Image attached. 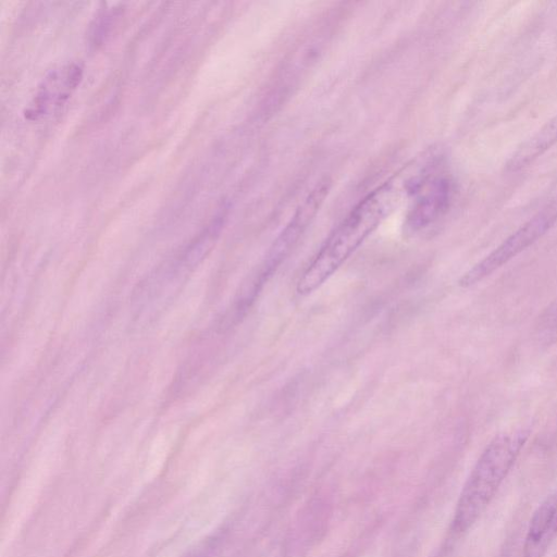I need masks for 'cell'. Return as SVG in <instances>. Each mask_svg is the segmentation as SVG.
<instances>
[{
  "mask_svg": "<svg viewBox=\"0 0 557 557\" xmlns=\"http://www.w3.org/2000/svg\"><path fill=\"white\" fill-rule=\"evenodd\" d=\"M435 163L434 157L421 156L361 199L304 269L296 283V293L308 296L335 274L404 199L414 194Z\"/></svg>",
  "mask_w": 557,
  "mask_h": 557,
  "instance_id": "cell-1",
  "label": "cell"
},
{
  "mask_svg": "<svg viewBox=\"0 0 557 557\" xmlns=\"http://www.w3.org/2000/svg\"><path fill=\"white\" fill-rule=\"evenodd\" d=\"M528 434L512 431L496 435L483 449L459 495L453 529L469 530L484 512L517 460Z\"/></svg>",
  "mask_w": 557,
  "mask_h": 557,
  "instance_id": "cell-2",
  "label": "cell"
},
{
  "mask_svg": "<svg viewBox=\"0 0 557 557\" xmlns=\"http://www.w3.org/2000/svg\"><path fill=\"white\" fill-rule=\"evenodd\" d=\"M329 191V183L323 182L305 198L285 227L274 239L263 262L253 275L251 282L243 292L242 298L251 305L267 282L281 264L287 259L298 242L314 219Z\"/></svg>",
  "mask_w": 557,
  "mask_h": 557,
  "instance_id": "cell-3",
  "label": "cell"
},
{
  "mask_svg": "<svg viewBox=\"0 0 557 557\" xmlns=\"http://www.w3.org/2000/svg\"><path fill=\"white\" fill-rule=\"evenodd\" d=\"M557 222V205L550 200L496 248L463 273L459 286L470 287L502 268L543 237Z\"/></svg>",
  "mask_w": 557,
  "mask_h": 557,
  "instance_id": "cell-4",
  "label": "cell"
},
{
  "mask_svg": "<svg viewBox=\"0 0 557 557\" xmlns=\"http://www.w3.org/2000/svg\"><path fill=\"white\" fill-rule=\"evenodd\" d=\"M414 200L408 210L405 226L419 232L437 221L449 208L453 197V182L436 165L423 177L416 189Z\"/></svg>",
  "mask_w": 557,
  "mask_h": 557,
  "instance_id": "cell-5",
  "label": "cell"
},
{
  "mask_svg": "<svg viewBox=\"0 0 557 557\" xmlns=\"http://www.w3.org/2000/svg\"><path fill=\"white\" fill-rule=\"evenodd\" d=\"M557 537V492L549 495L531 517L522 557H543Z\"/></svg>",
  "mask_w": 557,
  "mask_h": 557,
  "instance_id": "cell-6",
  "label": "cell"
},
{
  "mask_svg": "<svg viewBox=\"0 0 557 557\" xmlns=\"http://www.w3.org/2000/svg\"><path fill=\"white\" fill-rule=\"evenodd\" d=\"M557 144V114L547 121L527 140L529 150L541 157Z\"/></svg>",
  "mask_w": 557,
  "mask_h": 557,
  "instance_id": "cell-7",
  "label": "cell"
}]
</instances>
